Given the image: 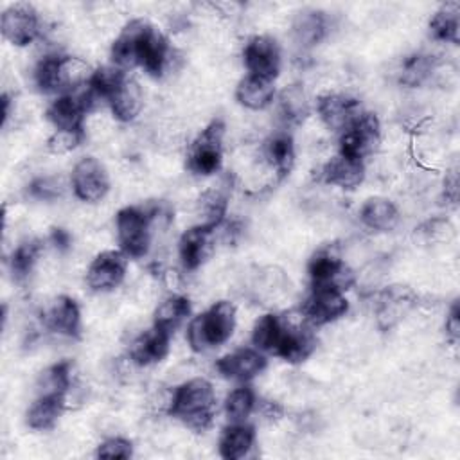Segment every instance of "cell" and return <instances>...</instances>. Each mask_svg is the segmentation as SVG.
<instances>
[{"label": "cell", "mask_w": 460, "mask_h": 460, "mask_svg": "<svg viewBox=\"0 0 460 460\" xmlns=\"http://www.w3.org/2000/svg\"><path fill=\"white\" fill-rule=\"evenodd\" d=\"M111 61L119 68L140 65L149 75H162L169 61L167 40L144 20L129 22L111 45Z\"/></svg>", "instance_id": "obj_1"}, {"label": "cell", "mask_w": 460, "mask_h": 460, "mask_svg": "<svg viewBox=\"0 0 460 460\" xmlns=\"http://www.w3.org/2000/svg\"><path fill=\"white\" fill-rule=\"evenodd\" d=\"M216 411V395L212 385L196 377L180 385L169 402V413L181 420L192 431H205L212 426Z\"/></svg>", "instance_id": "obj_2"}, {"label": "cell", "mask_w": 460, "mask_h": 460, "mask_svg": "<svg viewBox=\"0 0 460 460\" xmlns=\"http://www.w3.org/2000/svg\"><path fill=\"white\" fill-rule=\"evenodd\" d=\"M234 327H235L234 304L228 300H219L189 323L187 340L192 350L203 352L207 349L223 345L232 336Z\"/></svg>", "instance_id": "obj_3"}, {"label": "cell", "mask_w": 460, "mask_h": 460, "mask_svg": "<svg viewBox=\"0 0 460 460\" xmlns=\"http://www.w3.org/2000/svg\"><path fill=\"white\" fill-rule=\"evenodd\" d=\"M225 122L214 119L190 144L187 153V169L194 174H212L221 167Z\"/></svg>", "instance_id": "obj_4"}, {"label": "cell", "mask_w": 460, "mask_h": 460, "mask_svg": "<svg viewBox=\"0 0 460 460\" xmlns=\"http://www.w3.org/2000/svg\"><path fill=\"white\" fill-rule=\"evenodd\" d=\"M115 223L120 252L131 259L144 257L151 243L149 216L137 207H126L119 210Z\"/></svg>", "instance_id": "obj_5"}, {"label": "cell", "mask_w": 460, "mask_h": 460, "mask_svg": "<svg viewBox=\"0 0 460 460\" xmlns=\"http://www.w3.org/2000/svg\"><path fill=\"white\" fill-rule=\"evenodd\" d=\"M381 138L379 119L374 113L361 111L343 131L340 137V155L349 158L363 160L370 155Z\"/></svg>", "instance_id": "obj_6"}, {"label": "cell", "mask_w": 460, "mask_h": 460, "mask_svg": "<svg viewBox=\"0 0 460 460\" xmlns=\"http://www.w3.org/2000/svg\"><path fill=\"white\" fill-rule=\"evenodd\" d=\"M307 271L313 289L329 288L343 293V289H349V286L354 282L352 271L331 250L316 252L309 261Z\"/></svg>", "instance_id": "obj_7"}, {"label": "cell", "mask_w": 460, "mask_h": 460, "mask_svg": "<svg viewBox=\"0 0 460 460\" xmlns=\"http://www.w3.org/2000/svg\"><path fill=\"white\" fill-rule=\"evenodd\" d=\"M72 189L81 201L95 203L102 199L110 189L106 169L93 156L81 158L72 171Z\"/></svg>", "instance_id": "obj_8"}, {"label": "cell", "mask_w": 460, "mask_h": 460, "mask_svg": "<svg viewBox=\"0 0 460 460\" xmlns=\"http://www.w3.org/2000/svg\"><path fill=\"white\" fill-rule=\"evenodd\" d=\"M0 29L4 38L13 45H29L40 32L38 13L29 4H14L4 11Z\"/></svg>", "instance_id": "obj_9"}, {"label": "cell", "mask_w": 460, "mask_h": 460, "mask_svg": "<svg viewBox=\"0 0 460 460\" xmlns=\"http://www.w3.org/2000/svg\"><path fill=\"white\" fill-rule=\"evenodd\" d=\"M243 59L250 75L268 81H273L280 68V50L277 41L270 36L252 38L244 47Z\"/></svg>", "instance_id": "obj_10"}, {"label": "cell", "mask_w": 460, "mask_h": 460, "mask_svg": "<svg viewBox=\"0 0 460 460\" xmlns=\"http://www.w3.org/2000/svg\"><path fill=\"white\" fill-rule=\"evenodd\" d=\"M126 255L119 250H106L99 253L88 271L86 284L93 291H110L117 288L126 275Z\"/></svg>", "instance_id": "obj_11"}, {"label": "cell", "mask_w": 460, "mask_h": 460, "mask_svg": "<svg viewBox=\"0 0 460 460\" xmlns=\"http://www.w3.org/2000/svg\"><path fill=\"white\" fill-rule=\"evenodd\" d=\"M347 309H349V302L341 295V291L322 288V289H313L311 296L304 304L302 316L311 325H325L343 316Z\"/></svg>", "instance_id": "obj_12"}, {"label": "cell", "mask_w": 460, "mask_h": 460, "mask_svg": "<svg viewBox=\"0 0 460 460\" xmlns=\"http://www.w3.org/2000/svg\"><path fill=\"white\" fill-rule=\"evenodd\" d=\"M316 110L327 128L341 131L361 113L359 101L341 93L320 95L316 101Z\"/></svg>", "instance_id": "obj_13"}, {"label": "cell", "mask_w": 460, "mask_h": 460, "mask_svg": "<svg viewBox=\"0 0 460 460\" xmlns=\"http://www.w3.org/2000/svg\"><path fill=\"white\" fill-rule=\"evenodd\" d=\"M266 367L264 356L257 349H239L232 354L223 356L216 368L221 376L235 381H250L261 374Z\"/></svg>", "instance_id": "obj_14"}, {"label": "cell", "mask_w": 460, "mask_h": 460, "mask_svg": "<svg viewBox=\"0 0 460 460\" xmlns=\"http://www.w3.org/2000/svg\"><path fill=\"white\" fill-rule=\"evenodd\" d=\"M214 230L216 228L205 225H194L181 234L178 243V253L185 270H196L207 259Z\"/></svg>", "instance_id": "obj_15"}, {"label": "cell", "mask_w": 460, "mask_h": 460, "mask_svg": "<svg viewBox=\"0 0 460 460\" xmlns=\"http://www.w3.org/2000/svg\"><path fill=\"white\" fill-rule=\"evenodd\" d=\"M415 302V295L410 288L404 286H390L379 295L377 300V323L381 329H390L399 322V318L411 307Z\"/></svg>", "instance_id": "obj_16"}, {"label": "cell", "mask_w": 460, "mask_h": 460, "mask_svg": "<svg viewBox=\"0 0 460 460\" xmlns=\"http://www.w3.org/2000/svg\"><path fill=\"white\" fill-rule=\"evenodd\" d=\"M171 334L155 327L140 334L129 347V358L137 365H153L162 361L169 352Z\"/></svg>", "instance_id": "obj_17"}, {"label": "cell", "mask_w": 460, "mask_h": 460, "mask_svg": "<svg viewBox=\"0 0 460 460\" xmlns=\"http://www.w3.org/2000/svg\"><path fill=\"white\" fill-rule=\"evenodd\" d=\"M90 110L84 95H61L47 110V119L56 129H83V120Z\"/></svg>", "instance_id": "obj_18"}, {"label": "cell", "mask_w": 460, "mask_h": 460, "mask_svg": "<svg viewBox=\"0 0 460 460\" xmlns=\"http://www.w3.org/2000/svg\"><path fill=\"white\" fill-rule=\"evenodd\" d=\"M365 178L363 160L349 158L345 155H336L322 167V180L329 185H336L341 189H354Z\"/></svg>", "instance_id": "obj_19"}, {"label": "cell", "mask_w": 460, "mask_h": 460, "mask_svg": "<svg viewBox=\"0 0 460 460\" xmlns=\"http://www.w3.org/2000/svg\"><path fill=\"white\" fill-rule=\"evenodd\" d=\"M316 340L311 331L302 327H288L282 323V336L275 349V356L288 363H302L314 350Z\"/></svg>", "instance_id": "obj_20"}, {"label": "cell", "mask_w": 460, "mask_h": 460, "mask_svg": "<svg viewBox=\"0 0 460 460\" xmlns=\"http://www.w3.org/2000/svg\"><path fill=\"white\" fill-rule=\"evenodd\" d=\"M45 322L50 331L63 336L77 338L81 332V313L77 302L65 295L58 296L47 311Z\"/></svg>", "instance_id": "obj_21"}, {"label": "cell", "mask_w": 460, "mask_h": 460, "mask_svg": "<svg viewBox=\"0 0 460 460\" xmlns=\"http://www.w3.org/2000/svg\"><path fill=\"white\" fill-rule=\"evenodd\" d=\"M65 408V394L43 392L27 411V424L32 429L43 431L54 428Z\"/></svg>", "instance_id": "obj_22"}, {"label": "cell", "mask_w": 460, "mask_h": 460, "mask_svg": "<svg viewBox=\"0 0 460 460\" xmlns=\"http://www.w3.org/2000/svg\"><path fill=\"white\" fill-rule=\"evenodd\" d=\"M255 442V431L250 424L232 422L219 438V455L225 460H239L248 455Z\"/></svg>", "instance_id": "obj_23"}, {"label": "cell", "mask_w": 460, "mask_h": 460, "mask_svg": "<svg viewBox=\"0 0 460 460\" xmlns=\"http://www.w3.org/2000/svg\"><path fill=\"white\" fill-rule=\"evenodd\" d=\"M359 219L365 226L376 232H390L399 223V212L390 199L370 198L359 210Z\"/></svg>", "instance_id": "obj_24"}, {"label": "cell", "mask_w": 460, "mask_h": 460, "mask_svg": "<svg viewBox=\"0 0 460 460\" xmlns=\"http://www.w3.org/2000/svg\"><path fill=\"white\" fill-rule=\"evenodd\" d=\"M275 95L273 83L257 75H246L235 88V99L248 110H262L271 104Z\"/></svg>", "instance_id": "obj_25"}, {"label": "cell", "mask_w": 460, "mask_h": 460, "mask_svg": "<svg viewBox=\"0 0 460 460\" xmlns=\"http://www.w3.org/2000/svg\"><path fill=\"white\" fill-rule=\"evenodd\" d=\"M264 158L279 178L289 174L295 164V146L288 133H277L264 142Z\"/></svg>", "instance_id": "obj_26"}, {"label": "cell", "mask_w": 460, "mask_h": 460, "mask_svg": "<svg viewBox=\"0 0 460 460\" xmlns=\"http://www.w3.org/2000/svg\"><path fill=\"white\" fill-rule=\"evenodd\" d=\"M142 102L144 99L140 86L131 77H126V81L117 88V92L108 101L113 115L122 122L133 120L140 113Z\"/></svg>", "instance_id": "obj_27"}, {"label": "cell", "mask_w": 460, "mask_h": 460, "mask_svg": "<svg viewBox=\"0 0 460 460\" xmlns=\"http://www.w3.org/2000/svg\"><path fill=\"white\" fill-rule=\"evenodd\" d=\"M429 34L437 41L458 43L460 40V4L446 2L429 22Z\"/></svg>", "instance_id": "obj_28"}, {"label": "cell", "mask_w": 460, "mask_h": 460, "mask_svg": "<svg viewBox=\"0 0 460 460\" xmlns=\"http://www.w3.org/2000/svg\"><path fill=\"white\" fill-rule=\"evenodd\" d=\"M190 313V302L185 296L174 295L165 298L155 311V327L169 332L171 336L174 331L183 323V320Z\"/></svg>", "instance_id": "obj_29"}, {"label": "cell", "mask_w": 460, "mask_h": 460, "mask_svg": "<svg viewBox=\"0 0 460 460\" xmlns=\"http://www.w3.org/2000/svg\"><path fill=\"white\" fill-rule=\"evenodd\" d=\"M327 32V20L325 14L320 11H304L296 16L293 23V34L295 40L304 45L311 47L318 43Z\"/></svg>", "instance_id": "obj_30"}, {"label": "cell", "mask_w": 460, "mask_h": 460, "mask_svg": "<svg viewBox=\"0 0 460 460\" xmlns=\"http://www.w3.org/2000/svg\"><path fill=\"white\" fill-rule=\"evenodd\" d=\"M226 192L225 189H208L207 192L201 194L199 201H198V216H199V223L198 225H205L210 228H217L226 214Z\"/></svg>", "instance_id": "obj_31"}, {"label": "cell", "mask_w": 460, "mask_h": 460, "mask_svg": "<svg viewBox=\"0 0 460 460\" xmlns=\"http://www.w3.org/2000/svg\"><path fill=\"white\" fill-rule=\"evenodd\" d=\"M309 111L307 97L300 84H291L279 97V113L286 124H300Z\"/></svg>", "instance_id": "obj_32"}, {"label": "cell", "mask_w": 460, "mask_h": 460, "mask_svg": "<svg viewBox=\"0 0 460 460\" xmlns=\"http://www.w3.org/2000/svg\"><path fill=\"white\" fill-rule=\"evenodd\" d=\"M280 336H282V322L275 314L268 313V314H262L255 322L253 332H252V341L257 350L275 354Z\"/></svg>", "instance_id": "obj_33"}, {"label": "cell", "mask_w": 460, "mask_h": 460, "mask_svg": "<svg viewBox=\"0 0 460 460\" xmlns=\"http://www.w3.org/2000/svg\"><path fill=\"white\" fill-rule=\"evenodd\" d=\"M437 72V63L431 56L415 54L410 56L401 68V83L406 86H419Z\"/></svg>", "instance_id": "obj_34"}, {"label": "cell", "mask_w": 460, "mask_h": 460, "mask_svg": "<svg viewBox=\"0 0 460 460\" xmlns=\"http://www.w3.org/2000/svg\"><path fill=\"white\" fill-rule=\"evenodd\" d=\"M255 402H257L255 394L250 386L235 388L226 395V401H225L226 417L232 422H244L248 419V415L253 411Z\"/></svg>", "instance_id": "obj_35"}, {"label": "cell", "mask_w": 460, "mask_h": 460, "mask_svg": "<svg viewBox=\"0 0 460 460\" xmlns=\"http://www.w3.org/2000/svg\"><path fill=\"white\" fill-rule=\"evenodd\" d=\"M59 65H61V56H47L38 63L34 70V81L43 93L63 92Z\"/></svg>", "instance_id": "obj_36"}, {"label": "cell", "mask_w": 460, "mask_h": 460, "mask_svg": "<svg viewBox=\"0 0 460 460\" xmlns=\"http://www.w3.org/2000/svg\"><path fill=\"white\" fill-rule=\"evenodd\" d=\"M41 241L32 239V241H25L22 243L11 255V271L16 279H23L31 273L32 266L36 264L40 253H41Z\"/></svg>", "instance_id": "obj_37"}, {"label": "cell", "mask_w": 460, "mask_h": 460, "mask_svg": "<svg viewBox=\"0 0 460 460\" xmlns=\"http://www.w3.org/2000/svg\"><path fill=\"white\" fill-rule=\"evenodd\" d=\"M70 361H59L47 368L41 376V386L43 392H56V394H66L70 388Z\"/></svg>", "instance_id": "obj_38"}, {"label": "cell", "mask_w": 460, "mask_h": 460, "mask_svg": "<svg viewBox=\"0 0 460 460\" xmlns=\"http://www.w3.org/2000/svg\"><path fill=\"white\" fill-rule=\"evenodd\" d=\"M84 138L83 129H56L47 140V149L54 155H65L74 151Z\"/></svg>", "instance_id": "obj_39"}, {"label": "cell", "mask_w": 460, "mask_h": 460, "mask_svg": "<svg viewBox=\"0 0 460 460\" xmlns=\"http://www.w3.org/2000/svg\"><path fill=\"white\" fill-rule=\"evenodd\" d=\"M95 455H97V458L126 460L133 455V444L122 437H111L99 444Z\"/></svg>", "instance_id": "obj_40"}, {"label": "cell", "mask_w": 460, "mask_h": 460, "mask_svg": "<svg viewBox=\"0 0 460 460\" xmlns=\"http://www.w3.org/2000/svg\"><path fill=\"white\" fill-rule=\"evenodd\" d=\"M29 192L38 199H56L63 192V183L58 178H50V176L38 178L31 183Z\"/></svg>", "instance_id": "obj_41"}, {"label": "cell", "mask_w": 460, "mask_h": 460, "mask_svg": "<svg viewBox=\"0 0 460 460\" xmlns=\"http://www.w3.org/2000/svg\"><path fill=\"white\" fill-rule=\"evenodd\" d=\"M420 232L428 241H447L453 235V226L447 219H431L420 226Z\"/></svg>", "instance_id": "obj_42"}, {"label": "cell", "mask_w": 460, "mask_h": 460, "mask_svg": "<svg viewBox=\"0 0 460 460\" xmlns=\"http://www.w3.org/2000/svg\"><path fill=\"white\" fill-rule=\"evenodd\" d=\"M446 334L453 345L460 340V307L458 302H453L447 316H446Z\"/></svg>", "instance_id": "obj_43"}, {"label": "cell", "mask_w": 460, "mask_h": 460, "mask_svg": "<svg viewBox=\"0 0 460 460\" xmlns=\"http://www.w3.org/2000/svg\"><path fill=\"white\" fill-rule=\"evenodd\" d=\"M442 196L446 199V203L455 205L458 201V174L455 169H451L444 180V189H442Z\"/></svg>", "instance_id": "obj_44"}, {"label": "cell", "mask_w": 460, "mask_h": 460, "mask_svg": "<svg viewBox=\"0 0 460 460\" xmlns=\"http://www.w3.org/2000/svg\"><path fill=\"white\" fill-rule=\"evenodd\" d=\"M50 243L58 248V250H66L70 246V234L63 228H54L50 234Z\"/></svg>", "instance_id": "obj_45"}, {"label": "cell", "mask_w": 460, "mask_h": 460, "mask_svg": "<svg viewBox=\"0 0 460 460\" xmlns=\"http://www.w3.org/2000/svg\"><path fill=\"white\" fill-rule=\"evenodd\" d=\"M261 413H262V417H264V419L275 420V419H279V417H280L282 410H280V406H279V404L266 401V402L261 406Z\"/></svg>", "instance_id": "obj_46"}]
</instances>
